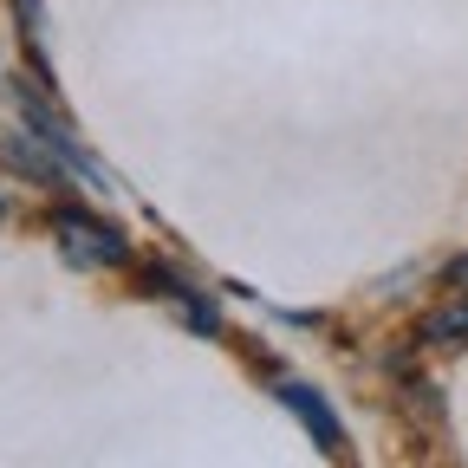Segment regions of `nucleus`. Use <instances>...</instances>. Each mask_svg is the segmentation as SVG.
I'll list each match as a JSON object with an SVG mask.
<instances>
[{
	"instance_id": "obj_3",
	"label": "nucleus",
	"mask_w": 468,
	"mask_h": 468,
	"mask_svg": "<svg viewBox=\"0 0 468 468\" xmlns=\"http://www.w3.org/2000/svg\"><path fill=\"white\" fill-rule=\"evenodd\" d=\"M462 338H468V292H455L449 306L423 319V345H462Z\"/></svg>"
},
{
	"instance_id": "obj_1",
	"label": "nucleus",
	"mask_w": 468,
	"mask_h": 468,
	"mask_svg": "<svg viewBox=\"0 0 468 468\" xmlns=\"http://www.w3.org/2000/svg\"><path fill=\"white\" fill-rule=\"evenodd\" d=\"M52 241H58V254H66L72 267H85V273H104V267H124L131 261L124 234H117L111 221H98V215H85V208H58L52 215Z\"/></svg>"
},
{
	"instance_id": "obj_4",
	"label": "nucleus",
	"mask_w": 468,
	"mask_h": 468,
	"mask_svg": "<svg viewBox=\"0 0 468 468\" xmlns=\"http://www.w3.org/2000/svg\"><path fill=\"white\" fill-rule=\"evenodd\" d=\"M449 286H455V292H468V254H462V261L449 267Z\"/></svg>"
},
{
	"instance_id": "obj_2",
	"label": "nucleus",
	"mask_w": 468,
	"mask_h": 468,
	"mask_svg": "<svg viewBox=\"0 0 468 468\" xmlns=\"http://www.w3.org/2000/svg\"><path fill=\"white\" fill-rule=\"evenodd\" d=\"M280 397H286V410H292V417H300L306 430H313V442L325 449V455H338V423H332V410L306 390V384H280Z\"/></svg>"
}]
</instances>
